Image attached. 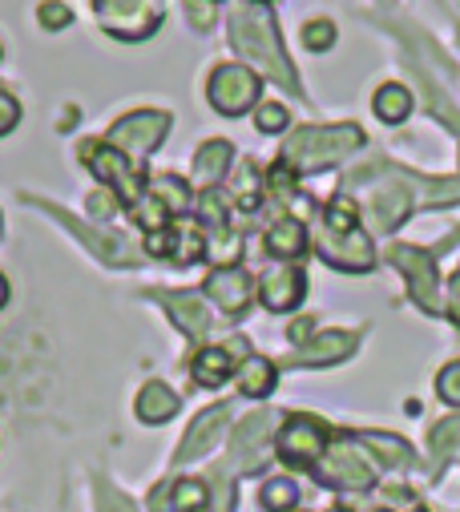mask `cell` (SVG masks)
Listing matches in <instances>:
<instances>
[{"instance_id":"ab89813d","label":"cell","mask_w":460,"mask_h":512,"mask_svg":"<svg viewBox=\"0 0 460 512\" xmlns=\"http://www.w3.org/2000/svg\"><path fill=\"white\" fill-rule=\"evenodd\" d=\"M89 210H93L97 218H109L113 210H118V194H109V190H93V194H89Z\"/></svg>"},{"instance_id":"ac0fdd59","label":"cell","mask_w":460,"mask_h":512,"mask_svg":"<svg viewBox=\"0 0 460 512\" xmlns=\"http://www.w3.org/2000/svg\"><path fill=\"white\" fill-rule=\"evenodd\" d=\"M239 343H226V347H202L194 355V379L202 383V388H218V383L230 379V355H235Z\"/></svg>"},{"instance_id":"cb8c5ba5","label":"cell","mask_w":460,"mask_h":512,"mask_svg":"<svg viewBox=\"0 0 460 512\" xmlns=\"http://www.w3.org/2000/svg\"><path fill=\"white\" fill-rule=\"evenodd\" d=\"M372 109H376V117H380V121L396 125V121H404V117L412 113V93H408L404 85H384V89L376 93Z\"/></svg>"},{"instance_id":"8fae6325","label":"cell","mask_w":460,"mask_h":512,"mask_svg":"<svg viewBox=\"0 0 460 512\" xmlns=\"http://www.w3.org/2000/svg\"><path fill=\"white\" fill-rule=\"evenodd\" d=\"M206 295H210V303H214L222 315L239 319V315L251 307L255 287H251L247 271H239V267H218V271L206 279Z\"/></svg>"},{"instance_id":"bcb514c9","label":"cell","mask_w":460,"mask_h":512,"mask_svg":"<svg viewBox=\"0 0 460 512\" xmlns=\"http://www.w3.org/2000/svg\"><path fill=\"white\" fill-rule=\"evenodd\" d=\"M5 299H9V283H5V275H0V307H5Z\"/></svg>"},{"instance_id":"74e56055","label":"cell","mask_w":460,"mask_h":512,"mask_svg":"<svg viewBox=\"0 0 460 512\" xmlns=\"http://www.w3.org/2000/svg\"><path fill=\"white\" fill-rule=\"evenodd\" d=\"M37 17H41L45 29H65V25L73 21V13H69L65 5H57V0H45V5L37 9Z\"/></svg>"},{"instance_id":"603a6c76","label":"cell","mask_w":460,"mask_h":512,"mask_svg":"<svg viewBox=\"0 0 460 512\" xmlns=\"http://www.w3.org/2000/svg\"><path fill=\"white\" fill-rule=\"evenodd\" d=\"M230 142H206L202 150H198V158H194V178L202 182V186H210V182H218L222 174H226V166H230Z\"/></svg>"},{"instance_id":"44dd1931","label":"cell","mask_w":460,"mask_h":512,"mask_svg":"<svg viewBox=\"0 0 460 512\" xmlns=\"http://www.w3.org/2000/svg\"><path fill=\"white\" fill-rule=\"evenodd\" d=\"M263 242H267V250L275 254V259H295V254H303V246H307V230H303V222L283 218L267 230Z\"/></svg>"},{"instance_id":"b9f144b4","label":"cell","mask_w":460,"mask_h":512,"mask_svg":"<svg viewBox=\"0 0 460 512\" xmlns=\"http://www.w3.org/2000/svg\"><path fill=\"white\" fill-rule=\"evenodd\" d=\"M186 17L198 25V29H206V25H214V9L206 5V0H186Z\"/></svg>"},{"instance_id":"f6af8a7d","label":"cell","mask_w":460,"mask_h":512,"mask_svg":"<svg viewBox=\"0 0 460 512\" xmlns=\"http://www.w3.org/2000/svg\"><path fill=\"white\" fill-rule=\"evenodd\" d=\"M311 327H315V323H311V319H299V323H291V331H287V335H291V339H295V343H303V339H307V335H311Z\"/></svg>"},{"instance_id":"836d02e7","label":"cell","mask_w":460,"mask_h":512,"mask_svg":"<svg viewBox=\"0 0 460 512\" xmlns=\"http://www.w3.org/2000/svg\"><path fill=\"white\" fill-rule=\"evenodd\" d=\"M456 440H460V416H452V420H444V424L432 428V448H436V456H448V452L456 448Z\"/></svg>"},{"instance_id":"ffe728a7","label":"cell","mask_w":460,"mask_h":512,"mask_svg":"<svg viewBox=\"0 0 460 512\" xmlns=\"http://www.w3.org/2000/svg\"><path fill=\"white\" fill-rule=\"evenodd\" d=\"M239 392L251 396V400H263L275 392V363L263 359V355H247L243 367H239Z\"/></svg>"},{"instance_id":"3957f363","label":"cell","mask_w":460,"mask_h":512,"mask_svg":"<svg viewBox=\"0 0 460 512\" xmlns=\"http://www.w3.org/2000/svg\"><path fill=\"white\" fill-rule=\"evenodd\" d=\"M93 13L105 33L122 41H142L162 25V0H93Z\"/></svg>"},{"instance_id":"4316f807","label":"cell","mask_w":460,"mask_h":512,"mask_svg":"<svg viewBox=\"0 0 460 512\" xmlns=\"http://www.w3.org/2000/svg\"><path fill=\"white\" fill-rule=\"evenodd\" d=\"M360 440H364V444H368V448H372V452H376V456H380L388 468H408V464H412V452H408V448H404V440H396V436H384V432H364Z\"/></svg>"},{"instance_id":"7402d4cb","label":"cell","mask_w":460,"mask_h":512,"mask_svg":"<svg viewBox=\"0 0 460 512\" xmlns=\"http://www.w3.org/2000/svg\"><path fill=\"white\" fill-rule=\"evenodd\" d=\"M408 206H412V194H408L404 186H388V190L376 194V202H372V218H376L380 230H392L396 222H404Z\"/></svg>"},{"instance_id":"7c38bea8","label":"cell","mask_w":460,"mask_h":512,"mask_svg":"<svg viewBox=\"0 0 460 512\" xmlns=\"http://www.w3.org/2000/svg\"><path fill=\"white\" fill-rule=\"evenodd\" d=\"M303 295H307V279L295 267H275L259 283V299L267 311H291V307H299Z\"/></svg>"},{"instance_id":"52a82bcc","label":"cell","mask_w":460,"mask_h":512,"mask_svg":"<svg viewBox=\"0 0 460 512\" xmlns=\"http://www.w3.org/2000/svg\"><path fill=\"white\" fill-rule=\"evenodd\" d=\"M166 130H170V117L166 113L142 109V113H130V117H122L118 125H113L105 146H113V150L126 154V158H146L166 138Z\"/></svg>"},{"instance_id":"8d00e7d4","label":"cell","mask_w":460,"mask_h":512,"mask_svg":"<svg viewBox=\"0 0 460 512\" xmlns=\"http://www.w3.org/2000/svg\"><path fill=\"white\" fill-rule=\"evenodd\" d=\"M255 121H259V130L263 134H279V130H287V109L283 105H263L259 113H255Z\"/></svg>"},{"instance_id":"9a60e30c","label":"cell","mask_w":460,"mask_h":512,"mask_svg":"<svg viewBox=\"0 0 460 512\" xmlns=\"http://www.w3.org/2000/svg\"><path fill=\"white\" fill-rule=\"evenodd\" d=\"M206 500H210V492L194 476H178V480H170V488H162V492L154 488V496H150L154 512H202Z\"/></svg>"},{"instance_id":"8992f818","label":"cell","mask_w":460,"mask_h":512,"mask_svg":"<svg viewBox=\"0 0 460 512\" xmlns=\"http://www.w3.org/2000/svg\"><path fill=\"white\" fill-rule=\"evenodd\" d=\"M210 105L226 117H239L259 101V73H251L247 65H218L210 73Z\"/></svg>"},{"instance_id":"1f68e13d","label":"cell","mask_w":460,"mask_h":512,"mask_svg":"<svg viewBox=\"0 0 460 512\" xmlns=\"http://www.w3.org/2000/svg\"><path fill=\"white\" fill-rule=\"evenodd\" d=\"M436 396H440L444 404L460 408V359H456V363H448V367L436 375Z\"/></svg>"},{"instance_id":"60d3db41","label":"cell","mask_w":460,"mask_h":512,"mask_svg":"<svg viewBox=\"0 0 460 512\" xmlns=\"http://www.w3.org/2000/svg\"><path fill=\"white\" fill-rule=\"evenodd\" d=\"M17 117H21V105L9 93H0V134H9L13 125H17Z\"/></svg>"},{"instance_id":"5bb4252c","label":"cell","mask_w":460,"mask_h":512,"mask_svg":"<svg viewBox=\"0 0 460 512\" xmlns=\"http://www.w3.org/2000/svg\"><path fill=\"white\" fill-rule=\"evenodd\" d=\"M356 351V335L352 331H327L311 343H303V351H295L287 363L291 367H327V363H339Z\"/></svg>"},{"instance_id":"d590c367","label":"cell","mask_w":460,"mask_h":512,"mask_svg":"<svg viewBox=\"0 0 460 512\" xmlns=\"http://www.w3.org/2000/svg\"><path fill=\"white\" fill-rule=\"evenodd\" d=\"M97 512H134V504L118 488H109L105 480H97Z\"/></svg>"},{"instance_id":"2e32d148","label":"cell","mask_w":460,"mask_h":512,"mask_svg":"<svg viewBox=\"0 0 460 512\" xmlns=\"http://www.w3.org/2000/svg\"><path fill=\"white\" fill-rule=\"evenodd\" d=\"M49 210H53V206H49ZM53 214H57V218H61V222H65V226H69V230H73L89 250H97L105 263H113V267L130 263V254H126L130 246H126V238L109 234V230H101V226H85V222H77V218H73V214H65V210H53Z\"/></svg>"},{"instance_id":"7a4b0ae2","label":"cell","mask_w":460,"mask_h":512,"mask_svg":"<svg viewBox=\"0 0 460 512\" xmlns=\"http://www.w3.org/2000/svg\"><path fill=\"white\" fill-rule=\"evenodd\" d=\"M360 146H364L360 125H307L283 146V162L291 170H323L343 154H356Z\"/></svg>"},{"instance_id":"c3c4849f","label":"cell","mask_w":460,"mask_h":512,"mask_svg":"<svg viewBox=\"0 0 460 512\" xmlns=\"http://www.w3.org/2000/svg\"><path fill=\"white\" fill-rule=\"evenodd\" d=\"M376 512H392V508H376Z\"/></svg>"},{"instance_id":"f546056e","label":"cell","mask_w":460,"mask_h":512,"mask_svg":"<svg viewBox=\"0 0 460 512\" xmlns=\"http://www.w3.org/2000/svg\"><path fill=\"white\" fill-rule=\"evenodd\" d=\"M130 210H134L138 226H146L150 234H154V230H166V214H170V210H166V206H162V202H158L150 190H146V198H142L138 206H130Z\"/></svg>"},{"instance_id":"681fc988","label":"cell","mask_w":460,"mask_h":512,"mask_svg":"<svg viewBox=\"0 0 460 512\" xmlns=\"http://www.w3.org/2000/svg\"><path fill=\"white\" fill-rule=\"evenodd\" d=\"M259 5H263V0H259Z\"/></svg>"},{"instance_id":"484cf974","label":"cell","mask_w":460,"mask_h":512,"mask_svg":"<svg viewBox=\"0 0 460 512\" xmlns=\"http://www.w3.org/2000/svg\"><path fill=\"white\" fill-rule=\"evenodd\" d=\"M323 230H331V234H352V230H360V206L348 198V194H335L331 202H327V226Z\"/></svg>"},{"instance_id":"7dc6e473","label":"cell","mask_w":460,"mask_h":512,"mask_svg":"<svg viewBox=\"0 0 460 512\" xmlns=\"http://www.w3.org/2000/svg\"><path fill=\"white\" fill-rule=\"evenodd\" d=\"M335 512H352V508H335Z\"/></svg>"},{"instance_id":"5b68a950","label":"cell","mask_w":460,"mask_h":512,"mask_svg":"<svg viewBox=\"0 0 460 512\" xmlns=\"http://www.w3.org/2000/svg\"><path fill=\"white\" fill-rule=\"evenodd\" d=\"M315 480L327 484V488H348V492H364L376 484V472L372 464L364 460V452L348 440H339L323 452V460L315 464Z\"/></svg>"},{"instance_id":"f35d334b","label":"cell","mask_w":460,"mask_h":512,"mask_svg":"<svg viewBox=\"0 0 460 512\" xmlns=\"http://www.w3.org/2000/svg\"><path fill=\"white\" fill-rule=\"evenodd\" d=\"M146 250L154 254V259H166V254H174V230H154V234H146Z\"/></svg>"},{"instance_id":"ee69618b","label":"cell","mask_w":460,"mask_h":512,"mask_svg":"<svg viewBox=\"0 0 460 512\" xmlns=\"http://www.w3.org/2000/svg\"><path fill=\"white\" fill-rule=\"evenodd\" d=\"M448 315H452V323H460V271H456V279H452V295H448Z\"/></svg>"},{"instance_id":"d6a6232c","label":"cell","mask_w":460,"mask_h":512,"mask_svg":"<svg viewBox=\"0 0 460 512\" xmlns=\"http://www.w3.org/2000/svg\"><path fill=\"white\" fill-rule=\"evenodd\" d=\"M303 45H307L311 53L331 49V45H335V25H331V21H311V25H303Z\"/></svg>"},{"instance_id":"9c48e42d","label":"cell","mask_w":460,"mask_h":512,"mask_svg":"<svg viewBox=\"0 0 460 512\" xmlns=\"http://www.w3.org/2000/svg\"><path fill=\"white\" fill-rule=\"evenodd\" d=\"M388 263L408 275L412 299H416L428 315H436V263H432V254H424V250H416V246H392V250H388Z\"/></svg>"},{"instance_id":"83f0119b","label":"cell","mask_w":460,"mask_h":512,"mask_svg":"<svg viewBox=\"0 0 460 512\" xmlns=\"http://www.w3.org/2000/svg\"><path fill=\"white\" fill-rule=\"evenodd\" d=\"M259 500H263L267 512H291V508L299 504V488H295L287 476H279V480H267V484H263Z\"/></svg>"},{"instance_id":"d4e9b609","label":"cell","mask_w":460,"mask_h":512,"mask_svg":"<svg viewBox=\"0 0 460 512\" xmlns=\"http://www.w3.org/2000/svg\"><path fill=\"white\" fill-rule=\"evenodd\" d=\"M150 194H154L170 214L190 210V186H182L174 174H158V178H150Z\"/></svg>"},{"instance_id":"277c9868","label":"cell","mask_w":460,"mask_h":512,"mask_svg":"<svg viewBox=\"0 0 460 512\" xmlns=\"http://www.w3.org/2000/svg\"><path fill=\"white\" fill-rule=\"evenodd\" d=\"M81 162L93 170V178H101L105 186H113V194H118V202L126 206H138L146 198V186H142V174L126 162V154H118L113 146L105 142H81Z\"/></svg>"},{"instance_id":"d6986e66","label":"cell","mask_w":460,"mask_h":512,"mask_svg":"<svg viewBox=\"0 0 460 512\" xmlns=\"http://www.w3.org/2000/svg\"><path fill=\"white\" fill-rule=\"evenodd\" d=\"M174 412H178V396L166 388L162 379L146 383V388L138 392V420H142V424H162V420H170Z\"/></svg>"},{"instance_id":"30bf717a","label":"cell","mask_w":460,"mask_h":512,"mask_svg":"<svg viewBox=\"0 0 460 512\" xmlns=\"http://www.w3.org/2000/svg\"><path fill=\"white\" fill-rule=\"evenodd\" d=\"M319 254L331 263V267H339V271H372V242H368V234L364 230H352V234H331V230H323L319 234Z\"/></svg>"},{"instance_id":"ba28073f","label":"cell","mask_w":460,"mask_h":512,"mask_svg":"<svg viewBox=\"0 0 460 512\" xmlns=\"http://www.w3.org/2000/svg\"><path fill=\"white\" fill-rule=\"evenodd\" d=\"M327 448H331L327 428H323L315 416H291V420L283 424V432H279V456H283L291 468H315Z\"/></svg>"},{"instance_id":"6da1fadb","label":"cell","mask_w":460,"mask_h":512,"mask_svg":"<svg viewBox=\"0 0 460 512\" xmlns=\"http://www.w3.org/2000/svg\"><path fill=\"white\" fill-rule=\"evenodd\" d=\"M230 41H235V49L243 57H251L263 73H271L279 85L295 89L299 93V81H295V69L291 61L283 57V45H279V29L275 21L263 13V9H239V13H230Z\"/></svg>"},{"instance_id":"e0dca14e","label":"cell","mask_w":460,"mask_h":512,"mask_svg":"<svg viewBox=\"0 0 460 512\" xmlns=\"http://www.w3.org/2000/svg\"><path fill=\"white\" fill-rule=\"evenodd\" d=\"M158 299L170 307L174 323H178L186 335H194V339H202V335H206L210 315H206V307H202V299H198V295H186V291H166V295H158Z\"/></svg>"},{"instance_id":"4fadbf2b","label":"cell","mask_w":460,"mask_h":512,"mask_svg":"<svg viewBox=\"0 0 460 512\" xmlns=\"http://www.w3.org/2000/svg\"><path fill=\"white\" fill-rule=\"evenodd\" d=\"M226 420H230V408H226V404H218V408H206V412H202V416L190 424V432H186L182 448L174 452V464H186V460H194V456L210 452V448L218 444V436H222Z\"/></svg>"},{"instance_id":"7bdbcfd3","label":"cell","mask_w":460,"mask_h":512,"mask_svg":"<svg viewBox=\"0 0 460 512\" xmlns=\"http://www.w3.org/2000/svg\"><path fill=\"white\" fill-rule=\"evenodd\" d=\"M235 246H239V238H235V234H230V230H222V238L214 242V254H218V259H222V263H230V259H235V254H239Z\"/></svg>"},{"instance_id":"f1b7e54d","label":"cell","mask_w":460,"mask_h":512,"mask_svg":"<svg viewBox=\"0 0 460 512\" xmlns=\"http://www.w3.org/2000/svg\"><path fill=\"white\" fill-rule=\"evenodd\" d=\"M235 198H239V206H243V210H255V206L263 202V190H259V170H255V162H243V170H239V182H235Z\"/></svg>"},{"instance_id":"e575fe53","label":"cell","mask_w":460,"mask_h":512,"mask_svg":"<svg viewBox=\"0 0 460 512\" xmlns=\"http://www.w3.org/2000/svg\"><path fill=\"white\" fill-rule=\"evenodd\" d=\"M198 214L210 226H226V198H222V190H206L202 202H198Z\"/></svg>"},{"instance_id":"4dcf8cb0","label":"cell","mask_w":460,"mask_h":512,"mask_svg":"<svg viewBox=\"0 0 460 512\" xmlns=\"http://www.w3.org/2000/svg\"><path fill=\"white\" fill-rule=\"evenodd\" d=\"M206 254V242L198 230H174V263H198Z\"/></svg>"}]
</instances>
